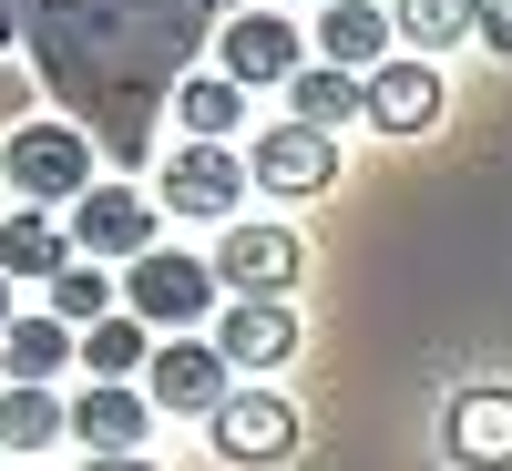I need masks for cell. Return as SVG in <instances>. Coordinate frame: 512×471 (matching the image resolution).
Returning a JSON list of instances; mask_svg holds the SVG:
<instances>
[{
    "mask_svg": "<svg viewBox=\"0 0 512 471\" xmlns=\"http://www.w3.org/2000/svg\"><path fill=\"white\" fill-rule=\"evenodd\" d=\"M216 11L226 0H11L41 82L72 113H93V144L113 164L154 154V113L195 72V41L226 31Z\"/></svg>",
    "mask_w": 512,
    "mask_h": 471,
    "instance_id": "cell-1",
    "label": "cell"
},
{
    "mask_svg": "<svg viewBox=\"0 0 512 471\" xmlns=\"http://www.w3.org/2000/svg\"><path fill=\"white\" fill-rule=\"evenodd\" d=\"M0 175H11L31 205H82L93 195V134H82V123H21L11 144H0Z\"/></svg>",
    "mask_w": 512,
    "mask_h": 471,
    "instance_id": "cell-2",
    "label": "cell"
},
{
    "mask_svg": "<svg viewBox=\"0 0 512 471\" xmlns=\"http://www.w3.org/2000/svg\"><path fill=\"white\" fill-rule=\"evenodd\" d=\"M205 308H216V267H205V256H185V246L134 256V277H123V318L195 338V318H205Z\"/></svg>",
    "mask_w": 512,
    "mask_h": 471,
    "instance_id": "cell-3",
    "label": "cell"
},
{
    "mask_svg": "<svg viewBox=\"0 0 512 471\" xmlns=\"http://www.w3.org/2000/svg\"><path fill=\"white\" fill-rule=\"evenodd\" d=\"M216 52H226L236 93H246V82H297V72H308V31H297L287 11H236L216 31Z\"/></svg>",
    "mask_w": 512,
    "mask_h": 471,
    "instance_id": "cell-4",
    "label": "cell"
},
{
    "mask_svg": "<svg viewBox=\"0 0 512 471\" xmlns=\"http://www.w3.org/2000/svg\"><path fill=\"white\" fill-rule=\"evenodd\" d=\"M297 277H308V246H297L287 226H226V246H216V287H236V297H277V308H287Z\"/></svg>",
    "mask_w": 512,
    "mask_h": 471,
    "instance_id": "cell-5",
    "label": "cell"
},
{
    "mask_svg": "<svg viewBox=\"0 0 512 471\" xmlns=\"http://www.w3.org/2000/svg\"><path fill=\"white\" fill-rule=\"evenodd\" d=\"M144 400H154V410H185V420H216V410H226V359H216V338H164V349L144 359Z\"/></svg>",
    "mask_w": 512,
    "mask_h": 471,
    "instance_id": "cell-6",
    "label": "cell"
},
{
    "mask_svg": "<svg viewBox=\"0 0 512 471\" xmlns=\"http://www.w3.org/2000/svg\"><path fill=\"white\" fill-rule=\"evenodd\" d=\"M216 431V451L236 461V471H277L287 451H297V410L277 400V390H226V410L205 420Z\"/></svg>",
    "mask_w": 512,
    "mask_h": 471,
    "instance_id": "cell-7",
    "label": "cell"
},
{
    "mask_svg": "<svg viewBox=\"0 0 512 471\" xmlns=\"http://www.w3.org/2000/svg\"><path fill=\"white\" fill-rule=\"evenodd\" d=\"M72 256H93V267H134V256H154V205L144 195H123V185H93L72 205Z\"/></svg>",
    "mask_w": 512,
    "mask_h": 471,
    "instance_id": "cell-8",
    "label": "cell"
},
{
    "mask_svg": "<svg viewBox=\"0 0 512 471\" xmlns=\"http://www.w3.org/2000/svg\"><path fill=\"white\" fill-rule=\"evenodd\" d=\"M246 185H267V195H328L338 185V144L308 134V123H277V134H256Z\"/></svg>",
    "mask_w": 512,
    "mask_h": 471,
    "instance_id": "cell-9",
    "label": "cell"
},
{
    "mask_svg": "<svg viewBox=\"0 0 512 471\" xmlns=\"http://www.w3.org/2000/svg\"><path fill=\"white\" fill-rule=\"evenodd\" d=\"M359 113L379 123V134H431V123H441V72L410 62V52H390V62L359 82Z\"/></svg>",
    "mask_w": 512,
    "mask_h": 471,
    "instance_id": "cell-10",
    "label": "cell"
},
{
    "mask_svg": "<svg viewBox=\"0 0 512 471\" xmlns=\"http://www.w3.org/2000/svg\"><path fill=\"white\" fill-rule=\"evenodd\" d=\"M154 185H164V205H175V216H226V205L246 195V164H236L226 144H175Z\"/></svg>",
    "mask_w": 512,
    "mask_h": 471,
    "instance_id": "cell-11",
    "label": "cell"
},
{
    "mask_svg": "<svg viewBox=\"0 0 512 471\" xmlns=\"http://www.w3.org/2000/svg\"><path fill=\"white\" fill-rule=\"evenodd\" d=\"M441 451L461 471H512V390H461L441 410Z\"/></svg>",
    "mask_w": 512,
    "mask_h": 471,
    "instance_id": "cell-12",
    "label": "cell"
},
{
    "mask_svg": "<svg viewBox=\"0 0 512 471\" xmlns=\"http://www.w3.org/2000/svg\"><path fill=\"white\" fill-rule=\"evenodd\" d=\"M390 11H379V0H328V11H318V62L328 72H349V82H369L379 62H390Z\"/></svg>",
    "mask_w": 512,
    "mask_h": 471,
    "instance_id": "cell-13",
    "label": "cell"
},
{
    "mask_svg": "<svg viewBox=\"0 0 512 471\" xmlns=\"http://www.w3.org/2000/svg\"><path fill=\"white\" fill-rule=\"evenodd\" d=\"M216 359L226 369H287L297 359V308H277V297H236L226 328H216Z\"/></svg>",
    "mask_w": 512,
    "mask_h": 471,
    "instance_id": "cell-14",
    "label": "cell"
},
{
    "mask_svg": "<svg viewBox=\"0 0 512 471\" xmlns=\"http://www.w3.org/2000/svg\"><path fill=\"white\" fill-rule=\"evenodd\" d=\"M144 420H154V400L144 390H82L72 400V441H93V461H134V441H144Z\"/></svg>",
    "mask_w": 512,
    "mask_h": 471,
    "instance_id": "cell-15",
    "label": "cell"
},
{
    "mask_svg": "<svg viewBox=\"0 0 512 471\" xmlns=\"http://www.w3.org/2000/svg\"><path fill=\"white\" fill-rule=\"evenodd\" d=\"M72 349H82V338L62 318H11V328H0V369H11V390H52V369Z\"/></svg>",
    "mask_w": 512,
    "mask_h": 471,
    "instance_id": "cell-16",
    "label": "cell"
},
{
    "mask_svg": "<svg viewBox=\"0 0 512 471\" xmlns=\"http://www.w3.org/2000/svg\"><path fill=\"white\" fill-rule=\"evenodd\" d=\"M62 267H72V236L41 216V205L0 216V277H62Z\"/></svg>",
    "mask_w": 512,
    "mask_h": 471,
    "instance_id": "cell-17",
    "label": "cell"
},
{
    "mask_svg": "<svg viewBox=\"0 0 512 471\" xmlns=\"http://www.w3.org/2000/svg\"><path fill=\"white\" fill-rule=\"evenodd\" d=\"M164 113L185 123V144H226V134H236V113H246V93H236L226 72H185V82H175V103H164Z\"/></svg>",
    "mask_w": 512,
    "mask_h": 471,
    "instance_id": "cell-18",
    "label": "cell"
},
{
    "mask_svg": "<svg viewBox=\"0 0 512 471\" xmlns=\"http://www.w3.org/2000/svg\"><path fill=\"white\" fill-rule=\"evenodd\" d=\"M72 359H82V369H93V379H103V390H134V369L154 359V349H144V318H123V308H113L103 328H82V349H72Z\"/></svg>",
    "mask_w": 512,
    "mask_h": 471,
    "instance_id": "cell-19",
    "label": "cell"
},
{
    "mask_svg": "<svg viewBox=\"0 0 512 471\" xmlns=\"http://www.w3.org/2000/svg\"><path fill=\"white\" fill-rule=\"evenodd\" d=\"M390 31L410 41V62H431L451 41H472V0H390Z\"/></svg>",
    "mask_w": 512,
    "mask_h": 471,
    "instance_id": "cell-20",
    "label": "cell"
},
{
    "mask_svg": "<svg viewBox=\"0 0 512 471\" xmlns=\"http://www.w3.org/2000/svg\"><path fill=\"white\" fill-rule=\"evenodd\" d=\"M72 431V410L52 390H0V451H52Z\"/></svg>",
    "mask_w": 512,
    "mask_h": 471,
    "instance_id": "cell-21",
    "label": "cell"
},
{
    "mask_svg": "<svg viewBox=\"0 0 512 471\" xmlns=\"http://www.w3.org/2000/svg\"><path fill=\"white\" fill-rule=\"evenodd\" d=\"M287 113L308 123V134H328V123H349V113H359V82H349V72H328V62H308V72L287 82Z\"/></svg>",
    "mask_w": 512,
    "mask_h": 471,
    "instance_id": "cell-22",
    "label": "cell"
},
{
    "mask_svg": "<svg viewBox=\"0 0 512 471\" xmlns=\"http://www.w3.org/2000/svg\"><path fill=\"white\" fill-rule=\"evenodd\" d=\"M52 318H62V328H103V318H113V277L93 267V256H72V267L52 277Z\"/></svg>",
    "mask_w": 512,
    "mask_h": 471,
    "instance_id": "cell-23",
    "label": "cell"
},
{
    "mask_svg": "<svg viewBox=\"0 0 512 471\" xmlns=\"http://www.w3.org/2000/svg\"><path fill=\"white\" fill-rule=\"evenodd\" d=\"M472 31L492 41V52H512V0H472Z\"/></svg>",
    "mask_w": 512,
    "mask_h": 471,
    "instance_id": "cell-24",
    "label": "cell"
},
{
    "mask_svg": "<svg viewBox=\"0 0 512 471\" xmlns=\"http://www.w3.org/2000/svg\"><path fill=\"white\" fill-rule=\"evenodd\" d=\"M82 471H154V461H144V451H134V461H82Z\"/></svg>",
    "mask_w": 512,
    "mask_h": 471,
    "instance_id": "cell-25",
    "label": "cell"
},
{
    "mask_svg": "<svg viewBox=\"0 0 512 471\" xmlns=\"http://www.w3.org/2000/svg\"><path fill=\"white\" fill-rule=\"evenodd\" d=\"M11 41H21V21H11V0H0V52H11Z\"/></svg>",
    "mask_w": 512,
    "mask_h": 471,
    "instance_id": "cell-26",
    "label": "cell"
},
{
    "mask_svg": "<svg viewBox=\"0 0 512 471\" xmlns=\"http://www.w3.org/2000/svg\"><path fill=\"white\" fill-rule=\"evenodd\" d=\"M0 328H11V277H0Z\"/></svg>",
    "mask_w": 512,
    "mask_h": 471,
    "instance_id": "cell-27",
    "label": "cell"
},
{
    "mask_svg": "<svg viewBox=\"0 0 512 471\" xmlns=\"http://www.w3.org/2000/svg\"><path fill=\"white\" fill-rule=\"evenodd\" d=\"M256 11H277V0H256Z\"/></svg>",
    "mask_w": 512,
    "mask_h": 471,
    "instance_id": "cell-28",
    "label": "cell"
},
{
    "mask_svg": "<svg viewBox=\"0 0 512 471\" xmlns=\"http://www.w3.org/2000/svg\"><path fill=\"white\" fill-rule=\"evenodd\" d=\"M379 11H390V0H379Z\"/></svg>",
    "mask_w": 512,
    "mask_h": 471,
    "instance_id": "cell-29",
    "label": "cell"
}]
</instances>
